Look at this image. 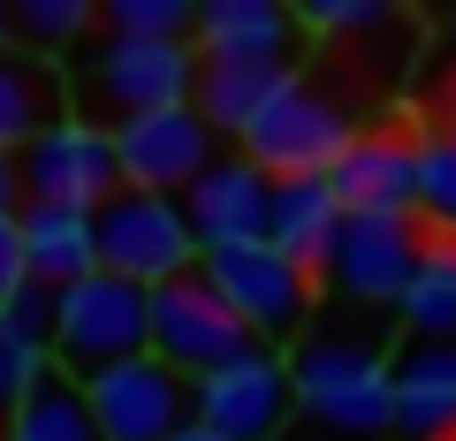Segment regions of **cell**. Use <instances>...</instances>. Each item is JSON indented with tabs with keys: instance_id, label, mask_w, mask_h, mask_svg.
Segmentation results:
<instances>
[{
	"instance_id": "f1b7e54d",
	"label": "cell",
	"mask_w": 456,
	"mask_h": 441,
	"mask_svg": "<svg viewBox=\"0 0 456 441\" xmlns=\"http://www.w3.org/2000/svg\"><path fill=\"white\" fill-rule=\"evenodd\" d=\"M16 198H23V167L16 152H0V213H16Z\"/></svg>"
},
{
	"instance_id": "5b68a950",
	"label": "cell",
	"mask_w": 456,
	"mask_h": 441,
	"mask_svg": "<svg viewBox=\"0 0 456 441\" xmlns=\"http://www.w3.org/2000/svg\"><path fill=\"white\" fill-rule=\"evenodd\" d=\"M198 274H206V290L221 297L266 350H274V343H305V327H312V274L297 259H281L266 236H259V244L206 251Z\"/></svg>"
},
{
	"instance_id": "8fae6325",
	"label": "cell",
	"mask_w": 456,
	"mask_h": 441,
	"mask_svg": "<svg viewBox=\"0 0 456 441\" xmlns=\"http://www.w3.org/2000/svg\"><path fill=\"white\" fill-rule=\"evenodd\" d=\"M213 137H221V130H213L198 107H160V115L122 122V130H114V152H122V191L183 198L213 160H221Z\"/></svg>"
},
{
	"instance_id": "484cf974",
	"label": "cell",
	"mask_w": 456,
	"mask_h": 441,
	"mask_svg": "<svg viewBox=\"0 0 456 441\" xmlns=\"http://www.w3.org/2000/svg\"><path fill=\"white\" fill-rule=\"evenodd\" d=\"M419 213L456 229V137H426L419 145Z\"/></svg>"
},
{
	"instance_id": "52a82bcc",
	"label": "cell",
	"mask_w": 456,
	"mask_h": 441,
	"mask_svg": "<svg viewBox=\"0 0 456 441\" xmlns=\"http://www.w3.org/2000/svg\"><path fill=\"white\" fill-rule=\"evenodd\" d=\"M251 350H266V343L206 290V274H183L167 290H152V358L175 365L183 380H213L228 365H244Z\"/></svg>"
},
{
	"instance_id": "7402d4cb",
	"label": "cell",
	"mask_w": 456,
	"mask_h": 441,
	"mask_svg": "<svg viewBox=\"0 0 456 441\" xmlns=\"http://www.w3.org/2000/svg\"><path fill=\"white\" fill-rule=\"evenodd\" d=\"M395 312L419 343H456V244H426V266Z\"/></svg>"
},
{
	"instance_id": "2e32d148",
	"label": "cell",
	"mask_w": 456,
	"mask_h": 441,
	"mask_svg": "<svg viewBox=\"0 0 456 441\" xmlns=\"http://www.w3.org/2000/svg\"><path fill=\"white\" fill-rule=\"evenodd\" d=\"M305 23L274 0H206L191 23V46L198 61H281L289 69V46Z\"/></svg>"
},
{
	"instance_id": "e0dca14e",
	"label": "cell",
	"mask_w": 456,
	"mask_h": 441,
	"mask_svg": "<svg viewBox=\"0 0 456 441\" xmlns=\"http://www.w3.org/2000/svg\"><path fill=\"white\" fill-rule=\"evenodd\" d=\"M395 434L449 441L456 434V343H419L395 350Z\"/></svg>"
},
{
	"instance_id": "30bf717a",
	"label": "cell",
	"mask_w": 456,
	"mask_h": 441,
	"mask_svg": "<svg viewBox=\"0 0 456 441\" xmlns=\"http://www.w3.org/2000/svg\"><path fill=\"white\" fill-rule=\"evenodd\" d=\"M23 198H31V206H77V213L114 206V198H122L114 130H92V122H77V115H69L61 130H46L23 152Z\"/></svg>"
},
{
	"instance_id": "44dd1931",
	"label": "cell",
	"mask_w": 456,
	"mask_h": 441,
	"mask_svg": "<svg viewBox=\"0 0 456 441\" xmlns=\"http://www.w3.org/2000/svg\"><path fill=\"white\" fill-rule=\"evenodd\" d=\"M0 441H99V419H92L84 380H69L61 365H53V373L0 419Z\"/></svg>"
},
{
	"instance_id": "9a60e30c",
	"label": "cell",
	"mask_w": 456,
	"mask_h": 441,
	"mask_svg": "<svg viewBox=\"0 0 456 441\" xmlns=\"http://www.w3.org/2000/svg\"><path fill=\"white\" fill-rule=\"evenodd\" d=\"M69 122V69L31 46H0V152H31Z\"/></svg>"
},
{
	"instance_id": "4dcf8cb0",
	"label": "cell",
	"mask_w": 456,
	"mask_h": 441,
	"mask_svg": "<svg viewBox=\"0 0 456 441\" xmlns=\"http://www.w3.org/2000/svg\"><path fill=\"white\" fill-rule=\"evenodd\" d=\"M8 38H16V16H8V8H0V46H8Z\"/></svg>"
},
{
	"instance_id": "83f0119b",
	"label": "cell",
	"mask_w": 456,
	"mask_h": 441,
	"mask_svg": "<svg viewBox=\"0 0 456 441\" xmlns=\"http://www.w3.org/2000/svg\"><path fill=\"white\" fill-rule=\"evenodd\" d=\"M31 282V266H23V213H0V305Z\"/></svg>"
},
{
	"instance_id": "ac0fdd59",
	"label": "cell",
	"mask_w": 456,
	"mask_h": 441,
	"mask_svg": "<svg viewBox=\"0 0 456 441\" xmlns=\"http://www.w3.org/2000/svg\"><path fill=\"white\" fill-rule=\"evenodd\" d=\"M23 266L46 290H77L84 274H99V213L23 206Z\"/></svg>"
},
{
	"instance_id": "6da1fadb",
	"label": "cell",
	"mask_w": 456,
	"mask_h": 441,
	"mask_svg": "<svg viewBox=\"0 0 456 441\" xmlns=\"http://www.w3.org/2000/svg\"><path fill=\"white\" fill-rule=\"evenodd\" d=\"M289 380H297V411L327 434L342 441L395 434V350L380 327L358 320L305 327V343L289 350Z\"/></svg>"
},
{
	"instance_id": "4316f807",
	"label": "cell",
	"mask_w": 456,
	"mask_h": 441,
	"mask_svg": "<svg viewBox=\"0 0 456 441\" xmlns=\"http://www.w3.org/2000/svg\"><path fill=\"white\" fill-rule=\"evenodd\" d=\"M297 23H305V31H320V38H350V31H380V23H388V8H380V0H305V8H297Z\"/></svg>"
},
{
	"instance_id": "7a4b0ae2",
	"label": "cell",
	"mask_w": 456,
	"mask_h": 441,
	"mask_svg": "<svg viewBox=\"0 0 456 441\" xmlns=\"http://www.w3.org/2000/svg\"><path fill=\"white\" fill-rule=\"evenodd\" d=\"M69 99H77V122L92 130H122L137 115H160V107H191L198 99V46L191 38H99L77 53L69 69Z\"/></svg>"
},
{
	"instance_id": "d4e9b609",
	"label": "cell",
	"mask_w": 456,
	"mask_h": 441,
	"mask_svg": "<svg viewBox=\"0 0 456 441\" xmlns=\"http://www.w3.org/2000/svg\"><path fill=\"white\" fill-rule=\"evenodd\" d=\"M46 373H53V358H46L38 343H23L16 320L0 312V419H8V411H16V404H23V396H31Z\"/></svg>"
},
{
	"instance_id": "f546056e",
	"label": "cell",
	"mask_w": 456,
	"mask_h": 441,
	"mask_svg": "<svg viewBox=\"0 0 456 441\" xmlns=\"http://www.w3.org/2000/svg\"><path fill=\"white\" fill-rule=\"evenodd\" d=\"M175 441H221V434H213V426H183Z\"/></svg>"
},
{
	"instance_id": "ffe728a7",
	"label": "cell",
	"mask_w": 456,
	"mask_h": 441,
	"mask_svg": "<svg viewBox=\"0 0 456 441\" xmlns=\"http://www.w3.org/2000/svg\"><path fill=\"white\" fill-rule=\"evenodd\" d=\"M289 77H297V69H281V61H198V99H191V107L221 137H244L251 122L289 92Z\"/></svg>"
},
{
	"instance_id": "7c38bea8",
	"label": "cell",
	"mask_w": 456,
	"mask_h": 441,
	"mask_svg": "<svg viewBox=\"0 0 456 441\" xmlns=\"http://www.w3.org/2000/svg\"><path fill=\"white\" fill-rule=\"evenodd\" d=\"M297 411V380L281 350H251L244 365L198 380V426H213L221 441H281Z\"/></svg>"
},
{
	"instance_id": "5bb4252c",
	"label": "cell",
	"mask_w": 456,
	"mask_h": 441,
	"mask_svg": "<svg viewBox=\"0 0 456 441\" xmlns=\"http://www.w3.org/2000/svg\"><path fill=\"white\" fill-rule=\"evenodd\" d=\"M327 191L342 198V213H419V145L395 130H365L335 160Z\"/></svg>"
},
{
	"instance_id": "ba28073f",
	"label": "cell",
	"mask_w": 456,
	"mask_h": 441,
	"mask_svg": "<svg viewBox=\"0 0 456 441\" xmlns=\"http://www.w3.org/2000/svg\"><path fill=\"white\" fill-rule=\"evenodd\" d=\"M426 266V236L419 213H350L327 251V290L342 305H403V290L419 282Z\"/></svg>"
},
{
	"instance_id": "9c48e42d",
	"label": "cell",
	"mask_w": 456,
	"mask_h": 441,
	"mask_svg": "<svg viewBox=\"0 0 456 441\" xmlns=\"http://www.w3.org/2000/svg\"><path fill=\"white\" fill-rule=\"evenodd\" d=\"M84 396H92L99 441H175L183 426H198V380H183L152 350L114 365V373H99V380H84Z\"/></svg>"
},
{
	"instance_id": "4fadbf2b",
	"label": "cell",
	"mask_w": 456,
	"mask_h": 441,
	"mask_svg": "<svg viewBox=\"0 0 456 441\" xmlns=\"http://www.w3.org/2000/svg\"><path fill=\"white\" fill-rule=\"evenodd\" d=\"M183 213H191L198 251L259 244V236H266V213H274V176H266V167H251L244 152H228V160H213L206 176L183 191Z\"/></svg>"
},
{
	"instance_id": "8992f818",
	"label": "cell",
	"mask_w": 456,
	"mask_h": 441,
	"mask_svg": "<svg viewBox=\"0 0 456 441\" xmlns=\"http://www.w3.org/2000/svg\"><path fill=\"white\" fill-rule=\"evenodd\" d=\"M198 236L183 198H152V191H122L114 206H99V266L137 290H167V282L198 274Z\"/></svg>"
},
{
	"instance_id": "d6986e66",
	"label": "cell",
	"mask_w": 456,
	"mask_h": 441,
	"mask_svg": "<svg viewBox=\"0 0 456 441\" xmlns=\"http://www.w3.org/2000/svg\"><path fill=\"white\" fill-rule=\"evenodd\" d=\"M342 221H350V213H342V198L327 191V176H320V183H274L266 244L320 282V274H327V251H335V236H342Z\"/></svg>"
},
{
	"instance_id": "cb8c5ba5",
	"label": "cell",
	"mask_w": 456,
	"mask_h": 441,
	"mask_svg": "<svg viewBox=\"0 0 456 441\" xmlns=\"http://www.w3.org/2000/svg\"><path fill=\"white\" fill-rule=\"evenodd\" d=\"M191 23H198L191 0H107L114 38H191Z\"/></svg>"
},
{
	"instance_id": "1f68e13d",
	"label": "cell",
	"mask_w": 456,
	"mask_h": 441,
	"mask_svg": "<svg viewBox=\"0 0 456 441\" xmlns=\"http://www.w3.org/2000/svg\"><path fill=\"white\" fill-rule=\"evenodd\" d=\"M449 137H456V130H449Z\"/></svg>"
},
{
	"instance_id": "3957f363",
	"label": "cell",
	"mask_w": 456,
	"mask_h": 441,
	"mask_svg": "<svg viewBox=\"0 0 456 441\" xmlns=\"http://www.w3.org/2000/svg\"><path fill=\"white\" fill-rule=\"evenodd\" d=\"M152 350V290L122 274H84L77 290H61V320H53V365L69 380H99L114 365H130Z\"/></svg>"
},
{
	"instance_id": "603a6c76",
	"label": "cell",
	"mask_w": 456,
	"mask_h": 441,
	"mask_svg": "<svg viewBox=\"0 0 456 441\" xmlns=\"http://www.w3.org/2000/svg\"><path fill=\"white\" fill-rule=\"evenodd\" d=\"M8 16H16V38L31 53H69V46H84V38H92V8H84V0H23V8H8Z\"/></svg>"
},
{
	"instance_id": "277c9868",
	"label": "cell",
	"mask_w": 456,
	"mask_h": 441,
	"mask_svg": "<svg viewBox=\"0 0 456 441\" xmlns=\"http://www.w3.org/2000/svg\"><path fill=\"white\" fill-rule=\"evenodd\" d=\"M358 137L365 130L350 122L342 99H327L320 84H305V77H289V92H281L236 145H244V160L266 167L274 183H320V176H335V160L358 145Z\"/></svg>"
}]
</instances>
